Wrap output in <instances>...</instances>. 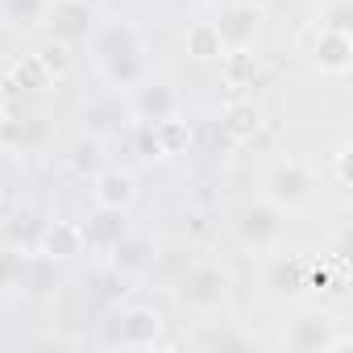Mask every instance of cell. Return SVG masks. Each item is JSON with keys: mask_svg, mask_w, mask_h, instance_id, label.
<instances>
[{"mask_svg": "<svg viewBox=\"0 0 353 353\" xmlns=\"http://www.w3.org/2000/svg\"><path fill=\"white\" fill-rule=\"evenodd\" d=\"M59 283H63V274H59V262H50L46 254H38V250H30V254H21V262H17V291H26V295H34V299H50L54 291H59Z\"/></svg>", "mask_w": 353, "mask_h": 353, "instance_id": "7c38bea8", "label": "cell"}, {"mask_svg": "<svg viewBox=\"0 0 353 353\" xmlns=\"http://www.w3.org/2000/svg\"><path fill=\"white\" fill-rule=\"evenodd\" d=\"M221 75L229 79V88H250L254 75H258V59L250 54V46L245 50H225L221 54Z\"/></svg>", "mask_w": 353, "mask_h": 353, "instance_id": "7402d4cb", "label": "cell"}, {"mask_svg": "<svg viewBox=\"0 0 353 353\" xmlns=\"http://www.w3.org/2000/svg\"><path fill=\"white\" fill-rule=\"evenodd\" d=\"M34 54L42 59V67L50 71V79H63V75L71 71V63H75V46H71V42H63V38H50V42H42Z\"/></svg>", "mask_w": 353, "mask_h": 353, "instance_id": "d4e9b609", "label": "cell"}, {"mask_svg": "<svg viewBox=\"0 0 353 353\" xmlns=\"http://www.w3.org/2000/svg\"><path fill=\"white\" fill-rule=\"evenodd\" d=\"M229 299V274L216 262H196L179 279V303L192 312H216Z\"/></svg>", "mask_w": 353, "mask_h": 353, "instance_id": "8992f818", "label": "cell"}, {"mask_svg": "<svg viewBox=\"0 0 353 353\" xmlns=\"http://www.w3.org/2000/svg\"><path fill=\"white\" fill-rule=\"evenodd\" d=\"M108 254H112V266H117L121 274H133V270H141V266L150 262V245H145L141 237H129V233H125Z\"/></svg>", "mask_w": 353, "mask_h": 353, "instance_id": "603a6c76", "label": "cell"}, {"mask_svg": "<svg viewBox=\"0 0 353 353\" xmlns=\"http://www.w3.org/2000/svg\"><path fill=\"white\" fill-rule=\"evenodd\" d=\"M307 258L299 254H283V250H270L266 262H262V287L274 295V299H295L299 291H307Z\"/></svg>", "mask_w": 353, "mask_h": 353, "instance_id": "52a82bcc", "label": "cell"}, {"mask_svg": "<svg viewBox=\"0 0 353 353\" xmlns=\"http://www.w3.org/2000/svg\"><path fill=\"white\" fill-rule=\"evenodd\" d=\"M233 229H237V241H241L245 250H254V254H270V250H279V241H283L287 212H283V208H274V204L262 196V200L241 204V212H237Z\"/></svg>", "mask_w": 353, "mask_h": 353, "instance_id": "3957f363", "label": "cell"}, {"mask_svg": "<svg viewBox=\"0 0 353 353\" xmlns=\"http://www.w3.org/2000/svg\"><path fill=\"white\" fill-rule=\"evenodd\" d=\"M258 129H262V108H258L254 100H237V104H229V108L221 112V133H225V141H233V145L254 141Z\"/></svg>", "mask_w": 353, "mask_h": 353, "instance_id": "2e32d148", "label": "cell"}, {"mask_svg": "<svg viewBox=\"0 0 353 353\" xmlns=\"http://www.w3.org/2000/svg\"><path fill=\"white\" fill-rule=\"evenodd\" d=\"M54 0H0V21L9 30H38L50 17Z\"/></svg>", "mask_w": 353, "mask_h": 353, "instance_id": "d6986e66", "label": "cell"}, {"mask_svg": "<svg viewBox=\"0 0 353 353\" xmlns=\"http://www.w3.org/2000/svg\"><path fill=\"white\" fill-rule=\"evenodd\" d=\"M349 336L341 332V320L332 312H299L287 328H283V349L291 353H332V349H345Z\"/></svg>", "mask_w": 353, "mask_h": 353, "instance_id": "7a4b0ae2", "label": "cell"}, {"mask_svg": "<svg viewBox=\"0 0 353 353\" xmlns=\"http://www.w3.org/2000/svg\"><path fill=\"white\" fill-rule=\"evenodd\" d=\"M212 26H216L225 50H245V46H254V38H258V9L245 5V0H233V5L216 9V21H212Z\"/></svg>", "mask_w": 353, "mask_h": 353, "instance_id": "8fae6325", "label": "cell"}, {"mask_svg": "<svg viewBox=\"0 0 353 353\" xmlns=\"http://www.w3.org/2000/svg\"><path fill=\"white\" fill-rule=\"evenodd\" d=\"M332 183H336L341 192H349V145H341V150L332 154Z\"/></svg>", "mask_w": 353, "mask_h": 353, "instance_id": "f546056e", "label": "cell"}, {"mask_svg": "<svg viewBox=\"0 0 353 353\" xmlns=\"http://www.w3.org/2000/svg\"><path fill=\"white\" fill-rule=\"evenodd\" d=\"M158 336H162V312L158 307H145V303L117 307L104 320V332H100L104 345H121V349H145Z\"/></svg>", "mask_w": 353, "mask_h": 353, "instance_id": "277c9868", "label": "cell"}, {"mask_svg": "<svg viewBox=\"0 0 353 353\" xmlns=\"http://www.w3.org/2000/svg\"><path fill=\"white\" fill-rule=\"evenodd\" d=\"M125 96H129V108H133V117L141 125H158V121H166V117L179 112V96H174V88L170 83H158L150 75L133 92H125Z\"/></svg>", "mask_w": 353, "mask_h": 353, "instance_id": "ba28073f", "label": "cell"}, {"mask_svg": "<svg viewBox=\"0 0 353 353\" xmlns=\"http://www.w3.org/2000/svg\"><path fill=\"white\" fill-rule=\"evenodd\" d=\"M71 170L75 174H96L100 166H104V150H100V137L96 133H88V137H79L75 145H71Z\"/></svg>", "mask_w": 353, "mask_h": 353, "instance_id": "484cf974", "label": "cell"}, {"mask_svg": "<svg viewBox=\"0 0 353 353\" xmlns=\"http://www.w3.org/2000/svg\"><path fill=\"white\" fill-rule=\"evenodd\" d=\"M183 46L196 63H221V54H225V42H221L212 21H192L188 34H183Z\"/></svg>", "mask_w": 353, "mask_h": 353, "instance_id": "ffe728a7", "label": "cell"}, {"mask_svg": "<svg viewBox=\"0 0 353 353\" xmlns=\"http://www.w3.org/2000/svg\"><path fill=\"white\" fill-rule=\"evenodd\" d=\"M17 262H21L17 250H0V291H13V283H17Z\"/></svg>", "mask_w": 353, "mask_h": 353, "instance_id": "f1b7e54d", "label": "cell"}, {"mask_svg": "<svg viewBox=\"0 0 353 353\" xmlns=\"http://www.w3.org/2000/svg\"><path fill=\"white\" fill-rule=\"evenodd\" d=\"M133 200H137V179H133V170H125V166H100V170L92 174V204H96V208H117V212H125Z\"/></svg>", "mask_w": 353, "mask_h": 353, "instance_id": "30bf717a", "label": "cell"}, {"mask_svg": "<svg viewBox=\"0 0 353 353\" xmlns=\"http://www.w3.org/2000/svg\"><path fill=\"white\" fill-rule=\"evenodd\" d=\"M212 5H216V9H225V5H233V0H212Z\"/></svg>", "mask_w": 353, "mask_h": 353, "instance_id": "4dcf8cb0", "label": "cell"}, {"mask_svg": "<svg viewBox=\"0 0 353 353\" xmlns=\"http://www.w3.org/2000/svg\"><path fill=\"white\" fill-rule=\"evenodd\" d=\"M316 196V174L307 162L299 158H283L266 170V200L283 212H295V208H307Z\"/></svg>", "mask_w": 353, "mask_h": 353, "instance_id": "5b68a950", "label": "cell"}, {"mask_svg": "<svg viewBox=\"0 0 353 353\" xmlns=\"http://www.w3.org/2000/svg\"><path fill=\"white\" fill-rule=\"evenodd\" d=\"M125 237V212L117 208H96V216L83 225V245L92 250H112Z\"/></svg>", "mask_w": 353, "mask_h": 353, "instance_id": "e0dca14e", "label": "cell"}, {"mask_svg": "<svg viewBox=\"0 0 353 353\" xmlns=\"http://www.w3.org/2000/svg\"><path fill=\"white\" fill-rule=\"evenodd\" d=\"M154 137H158V145H162L166 158H170V154H183V150L192 145V129H188V121H179V112L166 117V121H158V125H154Z\"/></svg>", "mask_w": 353, "mask_h": 353, "instance_id": "cb8c5ba5", "label": "cell"}, {"mask_svg": "<svg viewBox=\"0 0 353 353\" xmlns=\"http://www.w3.org/2000/svg\"><path fill=\"white\" fill-rule=\"evenodd\" d=\"M34 250L46 254L50 262H67V258L83 254V225H75V221H50V225H42V237H38Z\"/></svg>", "mask_w": 353, "mask_h": 353, "instance_id": "9a60e30c", "label": "cell"}, {"mask_svg": "<svg viewBox=\"0 0 353 353\" xmlns=\"http://www.w3.org/2000/svg\"><path fill=\"white\" fill-rule=\"evenodd\" d=\"M320 30H332V34H353V0H332L320 17Z\"/></svg>", "mask_w": 353, "mask_h": 353, "instance_id": "4316f807", "label": "cell"}, {"mask_svg": "<svg viewBox=\"0 0 353 353\" xmlns=\"http://www.w3.org/2000/svg\"><path fill=\"white\" fill-rule=\"evenodd\" d=\"M312 67L328 79H345L349 67H353V34H332V30H320L316 38V50H312Z\"/></svg>", "mask_w": 353, "mask_h": 353, "instance_id": "4fadbf2b", "label": "cell"}, {"mask_svg": "<svg viewBox=\"0 0 353 353\" xmlns=\"http://www.w3.org/2000/svg\"><path fill=\"white\" fill-rule=\"evenodd\" d=\"M46 21H50V38L79 46L96 30V9H92V0H54Z\"/></svg>", "mask_w": 353, "mask_h": 353, "instance_id": "9c48e42d", "label": "cell"}, {"mask_svg": "<svg viewBox=\"0 0 353 353\" xmlns=\"http://www.w3.org/2000/svg\"><path fill=\"white\" fill-rule=\"evenodd\" d=\"M54 79H50V71L42 67V59L38 54H21L13 67H9V75H5V92H46Z\"/></svg>", "mask_w": 353, "mask_h": 353, "instance_id": "ac0fdd59", "label": "cell"}, {"mask_svg": "<svg viewBox=\"0 0 353 353\" xmlns=\"http://www.w3.org/2000/svg\"><path fill=\"white\" fill-rule=\"evenodd\" d=\"M196 345H200V349H250L254 336H245L241 328H229V324L208 320V324L196 332Z\"/></svg>", "mask_w": 353, "mask_h": 353, "instance_id": "44dd1931", "label": "cell"}, {"mask_svg": "<svg viewBox=\"0 0 353 353\" xmlns=\"http://www.w3.org/2000/svg\"><path fill=\"white\" fill-rule=\"evenodd\" d=\"M0 104H5V83H0Z\"/></svg>", "mask_w": 353, "mask_h": 353, "instance_id": "1f68e13d", "label": "cell"}, {"mask_svg": "<svg viewBox=\"0 0 353 353\" xmlns=\"http://www.w3.org/2000/svg\"><path fill=\"white\" fill-rule=\"evenodd\" d=\"M88 50L112 92H133L145 79V42L129 21H96Z\"/></svg>", "mask_w": 353, "mask_h": 353, "instance_id": "6da1fadb", "label": "cell"}, {"mask_svg": "<svg viewBox=\"0 0 353 353\" xmlns=\"http://www.w3.org/2000/svg\"><path fill=\"white\" fill-rule=\"evenodd\" d=\"M137 154H141L145 162L166 158V154H162V145H158V137H154V125H141V129H137Z\"/></svg>", "mask_w": 353, "mask_h": 353, "instance_id": "83f0119b", "label": "cell"}, {"mask_svg": "<svg viewBox=\"0 0 353 353\" xmlns=\"http://www.w3.org/2000/svg\"><path fill=\"white\" fill-rule=\"evenodd\" d=\"M50 137L46 121L34 117V112H21V117H0V145L13 150V154H34L42 150Z\"/></svg>", "mask_w": 353, "mask_h": 353, "instance_id": "5bb4252c", "label": "cell"}]
</instances>
